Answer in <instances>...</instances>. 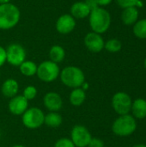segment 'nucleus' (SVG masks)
Returning a JSON list of instances; mask_svg holds the SVG:
<instances>
[{
  "instance_id": "f257e3e1",
  "label": "nucleus",
  "mask_w": 146,
  "mask_h": 147,
  "mask_svg": "<svg viewBox=\"0 0 146 147\" xmlns=\"http://www.w3.org/2000/svg\"><path fill=\"white\" fill-rule=\"evenodd\" d=\"M89 27L92 32L99 34L107 32L111 25V16L110 13L102 7H98L92 10L89 16Z\"/></svg>"
},
{
  "instance_id": "f03ea898",
  "label": "nucleus",
  "mask_w": 146,
  "mask_h": 147,
  "mask_svg": "<svg viewBox=\"0 0 146 147\" xmlns=\"http://www.w3.org/2000/svg\"><path fill=\"white\" fill-rule=\"evenodd\" d=\"M21 19L18 7L11 3L0 4V29L9 30L15 28Z\"/></svg>"
},
{
  "instance_id": "7ed1b4c3",
  "label": "nucleus",
  "mask_w": 146,
  "mask_h": 147,
  "mask_svg": "<svg viewBox=\"0 0 146 147\" xmlns=\"http://www.w3.org/2000/svg\"><path fill=\"white\" fill-rule=\"evenodd\" d=\"M59 78L63 84L69 88H80L85 82V75L82 69L77 66L70 65L60 71Z\"/></svg>"
},
{
  "instance_id": "20e7f679",
  "label": "nucleus",
  "mask_w": 146,
  "mask_h": 147,
  "mask_svg": "<svg viewBox=\"0 0 146 147\" xmlns=\"http://www.w3.org/2000/svg\"><path fill=\"white\" fill-rule=\"evenodd\" d=\"M137 129V121L135 118L127 114L120 115L112 125L113 133L120 137H127L132 135Z\"/></svg>"
},
{
  "instance_id": "39448f33",
  "label": "nucleus",
  "mask_w": 146,
  "mask_h": 147,
  "mask_svg": "<svg viewBox=\"0 0 146 147\" xmlns=\"http://www.w3.org/2000/svg\"><path fill=\"white\" fill-rule=\"evenodd\" d=\"M59 74L60 69L59 65L51 60H45L37 67V77L40 80L45 83H52L55 81L59 77Z\"/></svg>"
},
{
  "instance_id": "423d86ee",
  "label": "nucleus",
  "mask_w": 146,
  "mask_h": 147,
  "mask_svg": "<svg viewBox=\"0 0 146 147\" xmlns=\"http://www.w3.org/2000/svg\"><path fill=\"white\" fill-rule=\"evenodd\" d=\"M45 114L36 107L28 108L22 115L23 125L29 129H37L44 124Z\"/></svg>"
},
{
  "instance_id": "0eeeda50",
  "label": "nucleus",
  "mask_w": 146,
  "mask_h": 147,
  "mask_svg": "<svg viewBox=\"0 0 146 147\" xmlns=\"http://www.w3.org/2000/svg\"><path fill=\"white\" fill-rule=\"evenodd\" d=\"M6 62L13 66H20V65L26 60L27 53L25 48L18 44L12 43L5 48Z\"/></svg>"
},
{
  "instance_id": "6e6552de",
  "label": "nucleus",
  "mask_w": 146,
  "mask_h": 147,
  "mask_svg": "<svg viewBox=\"0 0 146 147\" xmlns=\"http://www.w3.org/2000/svg\"><path fill=\"white\" fill-rule=\"evenodd\" d=\"M132 103L131 96L123 91L115 93L112 98V107L119 115L129 114L131 112Z\"/></svg>"
},
{
  "instance_id": "1a4fd4ad",
  "label": "nucleus",
  "mask_w": 146,
  "mask_h": 147,
  "mask_svg": "<svg viewBox=\"0 0 146 147\" xmlns=\"http://www.w3.org/2000/svg\"><path fill=\"white\" fill-rule=\"evenodd\" d=\"M92 136L90 132L83 125H76L71 132V140L76 147H87Z\"/></svg>"
},
{
  "instance_id": "9d476101",
  "label": "nucleus",
  "mask_w": 146,
  "mask_h": 147,
  "mask_svg": "<svg viewBox=\"0 0 146 147\" xmlns=\"http://www.w3.org/2000/svg\"><path fill=\"white\" fill-rule=\"evenodd\" d=\"M76 25V19L71 14H64L57 19L55 28L58 33L66 35L71 34L75 29Z\"/></svg>"
},
{
  "instance_id": "9b49d317",
  "label": "nucleus",
  "mask_w": 146,
  "mask_h": 147,
  "mask_svg": "<svg viewBox=\"0 0 146 147\" xmlns=\"http://www.w3.org/2000/svg\"><path fill=\"white\" fill-rule=\"evenodd\" d=\"M83 43L89 51L92 53H100L104 49L105 41L102 34L95 32H89L84 36Z\"/></svg>"
},
{
  "instance_id": "f8f14e48",
  "label": "nucleus",
  "mask_w": 146,
  "mask_h": 147,
  "mask_svg": "<svg viewBox=\"0 0 146 147\" xmlns=\"http://www.w3.org/2000/svg\"><path fill=\"white\" fill-rule=\"evenodd\" d=\"M43 103L50 112H58L63 107V99L59 93L50 91L44 96Z\"/></svg>"
},
{
  "instance_id": "ddd939ff",
  "label": "nucleus",
  "mask_w": 146,
  "mask_h": 147,
  "mask_svg": "<svg viewBox=\"0 0 146 147\" xmlns=\"http://www.w3.org/2000/svg\"><path fill=\"white\" fill-rule=\"evenodd\" d=\"M8 107L12 115H22V114L28 109V101L22 95H16L15 96L10 98Z\"/></svg>"
},
{
  "instance_id": "4468645a",
  "label": "nucleus",
  "mask_w": 146,
  "mask_h": 147,
  "mask_svg": "<svg viewBox=\"0 0 146 147\" xmlns=\"http://www.w3.org/2000/svg\"><path fill=\"white\" fill-rule=\"evenodd\" d=\"M90 9L84 3V1H78L74 3L70 9L71 15L75 19H83L89 17L90 14Z\"/></svg>"
},
{
  "instance_id": "2eb2a0df",
  "label": "nucleus",
  "mask_w": 146,
  "mask_h": 147,
  "mask_svg": "<svg viewBox=\"0 0 146 147\" xmlns=\"http://www.w3.org/2000/svg\"><path fill=\"white\" fill-rule=\"evenodd\" d=\"M18 90H19V84L17 81L14 78L6 79L1 86L2 94L8 98H12L15 96L18 93Z\"/></svg>"
},
{
  "instance_id": "dca6fc26",
  "label": "nucleus",
  "mask_w": 146,
  "mask_h": 147,
  "mask_svg": "<svg viewBox=\"0 0 146 147\" xmlns=\"http://www.w3.org/2000/svg\"><path fill=\"white\" fill-rule=\"evenodd\" d=\"M131 112L135 119H145L146 117V100L138 98L132 103Z\"/></svg>"
},
{
  "instance_id": "f3484780",
  "label": "nucleus",
  "mask_w": 146,
  "mask_h": 147,
  "mask_svg": "<svg viewBox=\"0 0 146 147\" xmlns=\"http://www.w3.org/2000/svg\"><path fill=\"white\" fill-rule=\"evenodd\" d=\"M121 20L125 25H133L139 20V10L136 7H128L123 9Z\"/></svg>"
},
{
  "instance_id": "a211bd4d",
  "label": "nucleus",
  "mask_w": 146,
  "mask_h": 147,
  "mask_svg": "<svg viewBox=\"0 0 146 147\" xmlns=\"http://www.w3.org/2000/svg\"><path fill=\"white\" fill-rule=\"evenodd\" d=\"M85 99H86L85 90H83L81 87L73 89L70 94V96H69V100H70L71 104L75 106V107L81 106L84 102Z\"/></svg>"
},
{
  "instance_id": "6ab92c4d",
  "label": "nucleus",
  "mask_w": 146,
  "mask_h": 147,
  "mask_svg": "<svg viewBox=\"0 0 146 147\" xmlns=\"http://www.w3.org/2000/svg\"><path fill=\"white\" fill-rule=\"evenodd\" d=\"M65 58V51L60 45H53L49 50V59L51 61L59 64Z\"/></svg>"
},
{
  "instance_id": "aec40b11",
  "label": "nucleus",
  "mask_w": 146,
  "mask_h": 147,
  "mask_svg": "<svg viewBox=\"0 0 146 147\" xmlns=\"http://www.w3.org/2000/svg\"><path fill=\"white\" fill-rule=\"evenodd\" d=\"M63 122L62 116L58 112H49L48 114L45 115V120L44 124H46L47 127L52 128L59 127Z\"/></svg>"
},
{
  "instance_id": "412c9836",
  "label": "nucleus",
  "mask_w": 146,
  "mask_h": 147,
  "mask_svg": "<svg viewBox=\"0 0 146 147\" xmlns=\"http://www.w3.org/2000/svg\"><path fill=\"white\" fill-rule=\"evenodd\" d=\"M37 67H38V65L34 61L25 60L24 62H22L20 65L19 69L22 75H24L26 77H33V76L36 75Z\"/></svg>"
},
{
  "instance_id": "4be33fe9",
  "label": "nucleus",
  "mask_w": 146,
  "mask_h": 147,
  "mask_svg": "<svg viewBox=\"0 0 146 147\" xmlns=\"http://www.w3.org/2000/svg\"><path fill=\"white\" fill-rule=\"evenodd\" d=\"M133 34L139 39H146V18L138 20L133 24Z\"/></svg>"
},
{
  "instance_id": "5701e85b",
  "label": "nucleus",
  "mask_w": 146,
  "mask_h": 147,
  "mask_svg": "<svg viewBox=\"0 0 146 147\" xmlns=\"http://www.w3.org/2000/svg\"><path fill=\"white\" fill-rule=\"evenodd\" d=\"M122 44L118 39H110L104 44V48L109 53H118L121 50Z\"/></svg>"
},
{
  "instance_id": "b1692460",
  "label": "nucleus",
  "mask_w": 146,
  "mask_h": 147,
  "mask_svg": "<svg viewBox=\"0 0 146 147\" xmlns=\"http://www.w3.org/2000/svg\"><path fill=\"white\" fill-rule=\"evenodd\" d=\"M22 96L28 100H33L36 96H37V89L33 86V85H28L27 86L24 90H23V93Z\"/></svg>"
},
{
  "instance_id": "393cba45",
  "label": "nucleus",
  "mask_w": 146,
  "mask_h": 147,
  "mask_svg": "<svg viewBox=\"0 0 146 147\" xmlns=\"http://www.w3.org/2000/svg\"><path fill=\"white\" fill-rule=\"evenodd\" d=\"M139 1L140 0H116V3L120 8L125 9L128 7H136Z\"/></svg>"
},
{
  "instance_id": "a878e982",
  "label": "nucleus",
  "mask_w": 146,
  "mask_h": 147,
  "mask_svg": "<svg viewBox=\"0 0 146 147\" xmlns=\"http://www.w3.org/2000/svg\"><path fill=\"white\" fill-rule=\"evenodd\" d=\"M54 147H76L71 139L68 138H61L58 140L54 145Z\"/></svg>"
},
{
  "instance_id": "bb28decb",
  "label": "nucleus",
  "mask_w": 146,
  "mask_h": 147,
  "mask_svg": "<svg viewBox=\"0 0 146 147\" xmlns=\"http://www.w3.org/2000/svg\"><path fill=\"white\" fill-rule=\"evenodd\" d=\"M87 147H104V142L99 138H92Z\"/></svg>"
},
{
  "instance_id": "cd10ccee",
  "label": "nucleus",
  "mask_w": 146,
  "mask_h": 147,
  "mask_svg": "<svg viewBox=\"0 0 146 147\" xmlns=\"http://www.w3.org/2000/svg\"><path fill=\"white\" fill-rule=\"evenodd\" d=\"M6 62V52L5 48L0 46V67L4 65Z\"/></svg>"
},
{
  "instance_id": "c85d7f7f",
  "label": "nucleus",
  "mask_w": 146,
  "mask_h": 147,
  "mask_svg": "<svg viewBox=\"0 0 146 147\" xmlns=\"http://www.w3.org/2000/svg\"><path fill=\"white\" fill-rule=\"evenodd\" d=\"M84 3H85L87 4V6L89 8L90 11H92V10H94V9H96V8L99 7V6L97 5V3H96L95 0H84Z\"/></svg>"
},
{
  "instance_id": "c756f323",
  "label": "nucleus",
  "mask_w": 146,
  "mask_h": 147,
  "mask_svg": "<svg viewBox=\"0 0 146 147\" xmlns=\"http://www.w3.org/2000/svg\"><path fill=\"white\" fill-rule=\"evenodd\" d=\"M96 3H97V5L99 7H104V6H107L108 4H110L112 3L113 0H95Z\"/></svg>"
},
{
  "instance_id": "7c9ffc66",
  "label": "nucleus",
  "mask_w": 146,
  "mask_h": 147,
  "mask_svg": "<svg viewBox=\"0 0 146 147\" xmlns=\"http://www.w3.org/2000/svg\"><path fill=\"white\" fill-rule=\"evenodd\" d=\"M11 0H0V4H5V3H10Z\"/></svg>"
},
{
  "instance_id": "2f4dec72",
  "label": "nucleus",
  "mask_w": 146,
  "mask_h": 147,
  "mask_svg": "<svg viewBox=\"0 0 146 147\" xmlns=\"http://www.w3.org/2000/svg\"><path fill=\"white\" fill-rule=\"evenodd\" d=\"M133 147H146V145H144V144H139V145H136Z\"/></svg>"
},
{
  "instance_id": "473e14b6",
  "label": "nucleus",
  "mask_w": 146,
  "mask_h": 147,
  "mask_svg": "<svg viewBox=\"0 0 146 147\" xmlns=\"http://www.w3.org/2000/svg\"><path fill=\"white\" fill-rule=\"evenodd\" d=\"M11 147H25L24 146H22V145H15V146H13Z\"/></svg>"
},
{
  "instance_id": "72a5a7b5",
  "label": "nucleus",
  "mask_w": 146,
  "mask_h": 147,
  "mask_svg": "<svg viewBox=\"0 0 146 147\" xmlns=\"http://www.w3.org/2000/svg\"><path fill=\"white\" fill-rule=\"evenodd\" d=\"M145 70H146V58H145Z\"/></svg>"
},
{
  "instance_id": "f704fd0d",
  "label": "nucleus",
  "mask_w": 146,
  "mask_h": 147,
  "mask_svg": "<svg viewBox=\"0 0 146 147\" xmlns=\"http://www.w3.org/2000/svg\"><path fill=\"white\" fill-rule=\"evenodd\" d=\"M0 137H1V132H0Z\"/></svg>"
}]
</instances>
